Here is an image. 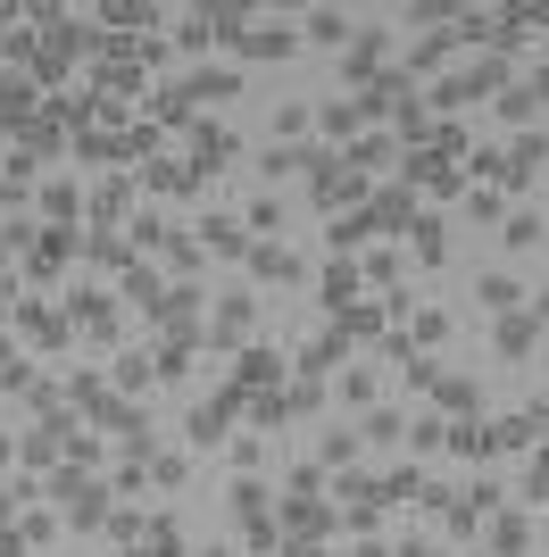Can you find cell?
I'll use <instances>...</instances> for the list:
<instances>
[{"instance_id":"cell-1","label":"cell","mask_w":549,"mask_h":557,"mask_svg":"<svg viewBox=\"0 0 549 557\" xmlns=\"http://www.w3.org/2000/svg\"><path fill=\"white\" fill-rule=\"evenodd\" d=\"M383 75H391V34H383V25H358V34H350V50H342V84L375 92Z\"/></svg>"},{"instance_id":"cell-2","label":"cell","mask_w":549,"mask_h":557,"mask_svg":"<svg viewBox=\"0 0 549 557\" xmlns=\"http://www.w3.org/2000/svg\"><path fill=\"white\" fill-rule=\"evenodd\" d=\"M50 491H59V508H68V524H75V533H91V524H109V499H117L109 483H91V474H75V466H68V474H59Z\"/></svg>"},{"instance_id":"cell-3","label":"cell","mask_w":549,"mask_h":557,"mask_svg":"<svg viewBox=\"0 0 549 557\" xmlns=\"http://www.w3.org/2000/svg\"><path fill=\"white\" fill-rule=\"evenodd\" d=\"M233 50H242V59H292V50H300V25L292 17H251V34H242Z\"/></svg>"},{"instance_id":"cell-4","label":"cell","mask_w":549,"mask_h":557,"mask_svg":"<svg viewBox=\"0 0 549 557\" xmlns=\"http://www.w3.org/2000/svg\"><path fill=\"white\" fill-rule=\"evenodd\" d=\"M358 191H366L358 166H342V159H325V166H317V209H325V216H342V200H358Z\"/></svg>"},{"instance_id":"cell-5","label":"cell","mask_w":549,"mask_h":557,"mask_svg":"<svg viewBox=\"0 0 549 557\" xmlns=\"http://www.w3.org/2000/svg\"><path fill=\"white\" fill-rule=\"evenodd\" d=\"M258 325V300L251 292H225V308H217V317H208V342L225 349V342H242V333Z\"/></svg>"},{"instance_id":"cell-6","label":"cell","mask_w":549,"mask_h":557,"mask_svg":"<svg viewBox=\"0 0 549 557\" xmlns=\"http://www.w3.org/2000/svg\"><path fill=\"white\" fill-rule=\"evenodd\" d=\"M225 424H233V399H200L183 433H192V449H217V442H225Z\"/></svg>"},{"instance_id":"cell-7","label":"cell","mask_w":549,"mask_h":557,"mask_svg":"<svg viewBox=\"0 0 549 557\" xmlns=\"http://www.w3.org/2000/svg\"><path fill=\"white\" fill-rule=\"evenodd\" d=\"M350 34H358V25H350L342 9H308V25H300V42H325V50H350Z\"/></svg>"},{"instance_id":"cell-8","label":"cell","mask_w":549,"mask_h":557,"mask_svg":"<svg viewBox=\"0 0 549 557\" xmlns=\"http://www.w3.org/2000/svg\"><path fill=\"white\" fill-rule=\"evenodd\" d=\"M251 275H258V283H300V258L274 250V242H251Z\"/></svg>"},{"instance_id":"cell-9","label":"cell","mask_w":549,"mask_h":557,"mask_svg":"<svg viewBox=\"0 0 549 557\" xmlns=\"http://www.w3.org/2000/svg\"><path fill=\"white\" fill-rule=\"evenodd\" d=\"M208 250H217V258H251V225H242V216H208Z\"/></svg>"},{"instance_id":"cell-10","label":"cell","mask_w":549,"mask_h":557,"mask_svg":"<svg viewBox=\"0 0 549 557\" xmlns=\"http://www.w3.org/2000/svg\"><path fill=\"white\" fill-rule=\"evenodd\" d=\"M475 300L491 308V317H516V308H525V283H516V275H483V283H475Z\"/></svg>"},{"instance_id":"cell-11","label":"cell","mask_w":549,"mask_h":557,"mask_svg":"<svg viewBox=\"0 0 549 557\" xmlns=\"http://www.w3.org/2000/svg\"><path fill=\"white\" fill-rule=\"evenodd\" d=\"M192 150H200V166L217 175V166L233 159V134H225V125H192Z\"/></svg>"},{"instance_id":"cell-12","label":"cell","mask_w":549,"mask_h":557,"mask_svg":"<svg viewBox=\"0 0 549 557\" xmlns=\"http://www.w3.org/2000/svg\"><path fill=\"white\" fill-rule=\"evenodd\" d=\"M183 92H192V100H233V92H242V75H233V67H200Z\"/></svg>"},{"instance_id":"cell-13","label":"cell","mask_w":549,"mask_h":557,"mask_svg":"<svg viewBox=\"0 0 549 557\" xmlns=\"http://www.w3.org/2000/svg\"><path fill=\"white\" fill-rule=\"evenodd\" d=\"M533 342H541V317H525V308H516V317H500V349H508V358H525Z\"/></svg>"},{"instance_id":"cell-14","label":"cell","mask_w":549,"mask_h":557,"mask_svg":"<svg viewBox=\"0 0 549 557\" xmlns=\"http://www.w3.org/2000/svg\"><path fill=\"white\" fill-rule=\"evenodd\" d=\"M25 109H34V84H25V75H0V125H25Z\"/></svg>"},{"instance_id":"cell-15","label":"cell","mask_w":549,"mask_h":557,"mask_svg":"<svg viewBox=\"0 0 549 557\" xmlns=\"http://www.w3.org/2000/svg\"><path fill=\"white\" fill-rule=\"evenodd\" d=\"M233 383H283V358H274V349H251V358H242V367H233Z\"/></svg>"},{"instance_id":"cell-16","label":"cell","mask_w":549,"mask_h":557,"mask_svg":"<svg viewBox=\"0 0 549 557\" xmlns=\"http://www.w3.org/2000/svg\"><path fill=\"white\" fill-rule=\"evenodd\" d=\"M317 125H325L333 141H342V134H358V125H366V109H358V100H325V116H317Z\"/></svg>"},{"instance_id":"cell-17","label":"cell","mask_w":549,"mask_h":557,"mask_svg":"<svg viewBox=\"0 0 549 557\" xmlns=\"http://www.w3.org/2000/svg\"><path fill=\"white\" fill-rule=\"evenodd\" d=\"M117 300H134L142 317H150V308H159L167 292H159V275H150V267H134V275H125V292H117Z\"/></svg>"},{"instance_id":"cell-18","label":"cell","mask_w":549,"mask_h":557,"mask_svg":"<svg viewBox=\"0 0 549 557\" xmlns=\"http://www.w3.org/2000/svg\"><path fill=\"white\" fill-rule=\"evenodd\" d=\"M450 449H457V458H491V424H475V417L450 424Z\"/></svg>"},{"instance_id":"cell-19","label":"cell","mask_w":549,"mask_h":557,"mask_svg":"<svg viewBox=\"0 0 549 557\" xmlns=\"http://www.w3.org/2000/svg\"><path fill=\"white\" fill-rule=\"evenodd\" d=\"M500 242H508V250H541V216H533V209H516Z\"/></svg>"},{"instance_id":"cell-20","label":"cell","mask_w":549,"mask_h":557,"mask_svg":"<svg viewBox=\"0 0 549 557\" xmlns=\"http://www.w3.org/2000/svg\"><path fill=\"white\" fill-rule=\"evenodd\" d=\"M391 125H400V141H434V116L416 109V100H400V109H391Z\"/></svg>"},{"instance_id":"cell-21","label":"cell","mask_w":549,"mask_h":557,"mask_svg":"<svg viewBox=\"0 0 549 557\" xmlns=\"http://www.w3.org/2000/svg\"><path fill=\"white\" fill-rule=\"evenodd\" d=\"M416 258H425V267H441V250H450V242H441V216H416Z\"/></svg>"},{"instance_id":"cell-22","label":"cell","mask_w":549,"mask_h":557,"mask_svg":"<svg viewBox=\"0 0 549 557\" xmlns=\"http://www.w3.org/2000/svg\"><path fill=\"white\" fill-rule=\"evenodd\" d=\"M525 541H533V524H525V516H500V533H491V549H500V557H525Z\"/></svg>"},{"instance_id":"cell-23","label":"cell","mask_w":549,"mask_h":557,"mask_svg":"<svg viewBox=\"0 0 549 557\" xmlns=\"http://www.w3.org/2000/svg\"><path fill=\"white\" fill-rule=\"evenodd\" d=\"M533 109H541V100H533V84H508V92H500V116H508V125H525Z\"/></svg>"},{"instance_id":"cell-24","label":"cell","mask_w":549,"mask_h":557,"mask_svg":"<svg viewBox=\"0 0 549 557\" xmlns=\"http://www.w3.org/2000/svg\"><path fill=\"white\" fill-rule=\"evenodd\" d=\"M150 367H159V358H142V349H125V358H117V383H125V392H142V383H150Z\"/></svg>"},{"instance_id":"cell-25","label":"cell","mask_w":549,"mask_h":557,"mask_svg":"<svg viewBox=\"0 0 549 557\" xmlns=\"http://www.w3.org/2000/svg\"><path fill=\"white\" fill-rule=\"evenodd\" d=\"M342 399H350V408H375V374L350 367V374H342Z\"/></svg>"},{"instance_id":"cell-26","label":"cell","mask_w":549,"mask_h":557,"mask_svg":"<svg viewBox=\"0 0 549 557\" xmlns=\"http://www.w3.org/2000/svg\"><path fill=\"white\" fill-rule=\"evenodd\" d=\"M242 225H251V233H267V225H283V200H274V191H267V200H251V209H242Z\"/></svg>"},{"instance_id":"cell-27","label":"cell","mask_w":549,"mask_h":557,"mask_svg":"<svg viewBox=\"0 0 549 557\" xmlns=\"http://www.w3.org/2000/svg\"><path fill=\"white\" fill-rule=\"evenodd\" d=\"M366 442H408V424L391 417V408H375V417H366Z\"/></svg>"},{"instance_id":"cell-28","label":"cell","mask_w":549,"mask_h":557,"mask_svg":"<svg viewBox=\"0 0 549 557\" xmlns=\"http://www.w3.org/2000/svg\"><path fill=\"white\" fill-rule=\"evenodd\" d=\"M434 392H441V408H475V383H466V374H441Z\"/></svg>"},{"instance_id":"cell-29","label":"cell","mask_w":549,"mask_h":557,"mask_svg":"<svg viewBox=\"0 0 549 557\" xmlns=\"http://www.w3.org/2000/svg\"><path fill=\"white\" fill-rule=\"evenodd\" d=\"M408 442H416V449H441V442H450V424H441V417H416Z\"/></svg>"},{"instance_id":"cell-30","label":"cell","mask_w":549,"mask_h":557,"mask_svg":"<svg viewBox=\"0 0 549 557\" xmlns=\"http://www.w3.org/2000/svg\"><path fill=\"white\" fill-rule=\"evenodd\" d=\"M317 458H325V466H350V458H358V442H350V433H325Z\"/></svg>"},{"instance_id":"cell-31","label":"cell","mask_w":549,"mask_h":557,"mask_svg":"<svg viewBox=\"0 0 549 557\" xmlns=\"http://www.w3.org/2000/svg\"><path fill=\"white\" fill-rule=\"evenodd\" d=\"M167 267H175V275H192V267H200V242H183V233H175V242H167Z\"/></svg>"},{"instance_id":"cell-32","label":"cell","mask_w":549,"mask_h":557,"mask_svg":"<svg viewBox=\"0 0 549 557\" xmlns=\"http://www.w3.org/2000/svg\"><path fill=\"white\" fill-rule=\"evenodd\" d=\"M25 499H34V483H17V491H0V516H17Z\"/></svg>"},{"instance_id":"cell-33","label":"cell","mask_w":549,"mask_h":557,"mask_svg":"<svg viewBox=\"0 0 549 557\" xmlns=\"http://www.w3.org/2000/svg\"><path fill=\"white\" fill-rule=\"evenodd\" d=\"M533 499H549V449L533 458Z\"/></svg>"},{"instance_id":"cell-34","label":"cell","mask_w":549,"mask_h":557,"mask_svg":"<svg viewBox=\"0 0 549 557\" xmlns=\"http://www.w3.org/2000/svg\"><path fill=\"white\" fill-rule=\"evenodd\" d=\"M400 557H441V549H434V541H400Z\"/></svg>"},{"instance_id":"cell-35","label":"cell","mask_w":549,"mask_h":557,"mask_svg":"<svg viewBox=\"0 0 549 557\" xmlns=\"http://www.w3.org/2000/svg\"><path fill=\"white\" fill-rule=\"evenodd\" d=\"M533 100H541V109H549V75H533Z\"/></svg>"},{"instance_id":"cell-36","label":"cell","mask_w":549,"mask_h":557,"mask_svg":"<svg viewBox=\"0 0 549 557\" xmlns=\"http://www.w3.org/2000/svg\"><path fill=\"white\" fill-rule=\"evenodd\" d=\"M0 557H25V541H17V533H9V541H0Z\"/></svg>"},{"instance_id":"cell-37","label":"cell","mask_w":549,"mask_h":557,"mask_svg":"<svg viewBox=\"0 0 549 557\" xmlns=\"http://www.w3.org/2000/svg\"><path fill=\"white\" fill-rule=\"evenodd\" d=\"M533 317H541V325H549V292H541V300H533Z\"/></svg>"},{"instance_id":"cell-38","label":"cell","mask_w":549,"mask_h":557,"mask_svg":"<svg viewBox=\"0 0 549 557\" xmlns=\"http://www.w3.org/2000/svg\"><path fill=\"white\" fill-rule=\"evenodd\" d=\"M292 557H325V549H292Z\"/></svg>"}]
</instances>
